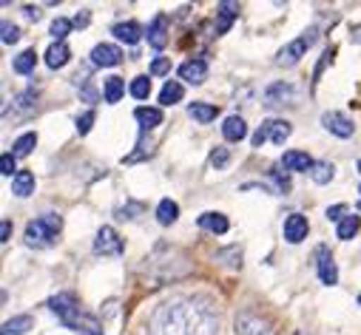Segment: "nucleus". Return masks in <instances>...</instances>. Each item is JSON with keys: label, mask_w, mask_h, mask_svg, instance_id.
<instances>
[{"label": "nucleus", "mask_w": 361, "mask_h": 335, "mask_svg": "<svg viewBox=\"0 0 361 335\" xmlns=\"http://www.w3.org/2000/svg\"><path fill=\"white\" fill-rule=\"evenodd\" d=\"M219 315L208 298L173 296L148 318V335H216Z\"/></svg>", "instance_id": "f257e3e1"}, {"label": "nucleus", "mask_w": 361, "mask_h": 335, "mask_svg": "<svg viewBox=\"0 0 361 335\" xmlns=\"http://www.w3.org/2000/svg\"><path fill=\"white\" fill-rule=\"evenodd\" d=\"M49 307H51V312H54L68 329L82 332V335H103V324H100L94 315H88V312L77 304V298H74L71 293H60V296L49 298Z\"/></svg>", "instance_id": "f03ea898"}, {"label": "nucleus", "mask_w": 361, "mask_h": 335, "mask_svg": "<svg viewBox=\"0 0 361 335\" xmlns=\"http://www.w3.org/2000/svg\"><path fill=\"white\" fill-rule=\"evenodd\" d=\"M60 230H63V219L57 213H43L40 219L26 225V241L37 244V247H46V244H51L57 239Z\"/></svg>", "instance_id": "7ed1b4c3"}, {"label": "nucleus", "mask_w": 361, "mask_h": 335, "mask_svg": "<svg viewBox=\"0 0 361 335\" xmlns=\"http://www.w3.org/2000/svg\"><path fill=\"white\" fill-rule=\"evenodd\" d=\"M290 122H285V120H267V122H262L259 128H256V134H253V148H262L264 142H276V145H285V139L290 137Z\"/></svg>", "instance_id": "20e7f679"}, {"label": "nucleus", "mask_w": 361, "mask_h": 335, "mask_svg": "<svg viewBox=\"0 0 361 335\" xmlns=\"http://www.w3.org/2000/svg\"><path fill=\"white\" fill-rule=\"evenodd\" d=\"M316 37H319V34H316V29H307L299 40H293L290 46H285V49L279 51V60H276V63H279V65H296V63L305 57V51L316 43Z\"/></svg>", "instance_id": "39448f33"}, {"label": "nucleus", "mask_w": 361, "mask_h": 335, "mask_svg": "<svg viewBox=\"0 0 361 335\" xmlns=\"http://www.w3.org/2000/svg\"><path fill=\"white\" fill-rule=\"evenodd\" d=\"M123 250H126V244L117 236V230L114 227H100V233L94 239V253L97 256H120Z\"/></svg>", "instance_id": "423d86ee"}, {"label": "nucleus", "mask_w": 361, "mask_h": 335, "mask_svg": "<svg viewBox=\"0 0 361 335\" xmlns=\"http://www.w3.org/2000/svg\"><path fill=\"white\" fill-rule=\"evenodd\" d=\"M322 125H324L330 134L341 137V139H350L353 131H355L353 120H350L347 114H341V111H327V114H322Z\"/></svg>", "instance_id": "0eeeda50"}, {"label": "nucleus", "mask_w": 361, "mask_h": 335, "mask_svg": "<svg viewBox=\"0 0 361 335\" xmlns=\"http://www.w3.org/2000/svg\"><path fill=\"white\" fill-rule=\"evenodd\" d=\"M236 335H274V329H270V324L262 321L259 315L242 312V315L236 318Z\"/></svg>", "instance_id": "6e6552de"}, {"label": "nucleus", "mask_w": 361, "mask_h": 335, "mask_svg": "<svg viewBox=\"0 0 361 335\" xmlns=\"http://www.w3.org/2000/svg\"><path fill=\"white\" fill-rule=\"evenodd\" d=\"M92 63H94V65H100V68L120 65V63H123V51H120V46L100 43V46H94V51H92Z\"/></svg>", "instance_id": "1a4fd4ad"}, {"label": "nucleus", "mask_w": 361, "mask_h": 335, "mask_svg": "<svg viewBox=\"0 0 361 335\" xmlns=\"http://www.w3.org/2000/svg\"><path fill=\"white\" fill-rule=\"evenodd\" d=\"M316 270H319V279H322V284H336L338 282V270H336V262H333V256H330V250L327 247H319L316 250Z\"/></svg>", "instance_id": "9d476101"}, {"label": "nucleus", "mask_w": 361, "mask_h": 335, "mask_svg": "<svg viewBox=\"0 0 361 335\" xmlns=\"http://www.w3.org/2000/svg\"><path fill=\"white\" fill-rule=\"evenodd\" d=\"M179 77H183L185 82H191V86H200V82L208 80V63L200 60V57H194V60L179 65Z\"/></svg>", "instance_id": "9b49d317"}, {"label": "nucleus", "mask_w": 361, "mask_h": 335, "mask_svg": "<svg viewBox=\"0 0 361 335\" xmlns=\"http://www.w3.org/2000/svg\"><path fill=\"white\" fill-rule=\"evenodd\" d=\"M148 46L151 49H157V51H162L165 46H168V18L165 15H157L154 18V23L148 26Z\"/></svg>", "instance_id": "f8f14e48"}, {"label": "nucleus", "mask_w": 361, "mask_h": 335, "mask_svg": "<svg viewBox=\"0 0 361 335\" xmlns=\"http://www.w3.org/2000/svg\"><path fill=\"white\" fill-rule=\"evenodd\" d=\"M307 219L302 216V213H290L288 219H285V239L290 241V244H299L302 239H307Z\"/></svg>", "instance_id": "ddd939ff"}, {"label": "nucleus", "mask_w": 361, "mask_h": 335, "mask_svg": "<svg viewBox=\"0 0 361 335\" xmlns=\"http://www.w3.org/2000/svg\"><path fill=\"white\" fill-rule=\"evenodd\" d=\"M282 165H285V171H305V174H310V168L316 165L305 151H288L285 156H282Z\"/></svg>", "instance_id": "4468645a"}, {"label": "nucleus", "mask_w": 361, "mask_h": 335, "mask_svg": "<svg viewBox=\"0 0 361 335\" xmlns=\"http://www.w3.org/2000/svg\"><path fill=\"white\" fill-rule=\"evenodd\" d=\"M264 100H267V106H285V100H290V106H296V89L279 82V86H270L264 91Z\"/></svg>", "instance_id": "2eb2a0df"}, {"label": "nucleus", "mask_w": 361, "mask_h": 335, "mask_svg": "<svg viewBox=\"0 0 361 335\" xmlns=\"http://www.w3.org/2000/svg\"><path fill=\"white\" fill-rule=\"evenodd\" d=\"M236 15H239L236 4H219V9H216V34H225L233 26Z\"/></svg>", "instance_id": "dca6fc26"}, {"label": "nucleus", "mask_w": 361, "mask_h": 335, "mask_svg": "<svg viewBox=\"0 0 361 335\" xmlns=\"http://www.w3.org/2000/svg\"><path fill=\"white\" fill-rule=\"evenodd\" d=\"M111 34H114L117 40H123L126 46H134V43L142 37V29H140V23L128 20V23H117V26L111 29Z\"/></svg>", "instance_id": "f3484780"}, {"label": "nucleus", "mask_w": 361, "mask_h": 335, "mask_svg": "<svg viewBox=\"0 0 361 335\" xmlns=\"http://www.w3.org/2000/svg\"><path fill=\"white\" fill-rule=\"evenodd\" d=\"M68 60H71V49L66 43H51L49 46V51H46V65L49 68H63Z\"/></svg>", "instance_id": "a211bd4d"}, {"label": "nucleus", "mask_w": 361, "mask_h": 335, "mask_svg": "<svg viewBox=\"0 0 361 335\" xmlns=\"http://www.w3.org/2000/svg\"><path fill=\"white\" fill-rule=\"evenodd\" d=\"M222 134H225V139L228 142H242L245 137H247V125H245V120L242 117H228L225 120V125H222Z\"/></svg>", "instance_id": "6ab92c4d"}, {"label": "nucleus", "mask_w": 361, "mask_h": 335, "mask_svg": "<svg viewBox=\"0 0 361 335\" xmlns=\"http://www.w3.org/2000/svg\"><path fill=\"white\" fill-rule=\"evenodd\" d=\"M183 97H185V89H183V82H176V80H168L162 86V91H159V103L162 106H173Z\"/></svg>", "instance_id": "aec40b11"}, {"label": "nucleus", "mask_w": 361, "mask_h": 335, "mask_svg": "<svg viewBox=\"0 0 361 335\" xmlns=\"http://www.w3.org/2000/svg\"><path fill=\"white\" fill-rule=\"evenodd\" d=\"M200 227H202V230H211V233H228L231 222H228V216H222V213H202V216H200Z\"/></svg>", "instance_id": "412c9836"}, {"label": "nucleus", "mask_w": 361, "mask_h": 335, "mask_svg": "<svg viewBox=\"0 0 361 335\" xmlns=\"http://www.w3.org/2000/svg\"><path fill=\"white\" fill-rule=\"evenodd\" d=\"M12 194H15V196H29V194H35V174L20 171V174L12 179Z\"/></svg>", "instance_id": "4be33fe9"}, {"label": "nucleus", "mask_w": 361, "mask_h": 335, "mask_svg": "<svg viewBox=\"0 0 361 335\" xmlns=\"http://www.w3.org/2000/svg\"><path fill=\"white\" fill-rule=\"evenodd\" d=\"M188 114L197 120V122H211V120H216V106H211V103H191L188 106Z\"/></svg>", "instance_id": "5701e85b"}, {"label": "nucleus", "mask_w": 361, "mask_h": 335, "mask_svg": "<svg viewBox=\"0 0 361 335\" xmlns=\"http://www.w3.org/2000/svg\"><path fill=\"white\" fill-rule=\"evenodd\" d=\"M134 117H137V122L142 125V128H157V125H162V111L159 108H137L134 111Z\"/></svg>", "instance_id": "b1692460"}, {"label": "nucleus", "mask_w": 361, "mask_h": 335, "mask_svg": "<svg viewBox=\"0 0 361 335\" xmlns=\"http://www.w3.org/2000/svg\"><path fill=\"white\" fill-rule=\"evenodd\" d=\"M176 216H179V205H176V202L162 199V202L157 205V222H159V225H173Z\"/></svg>", "instance_id": "393cba45"}, {"label": "nucleus", "mask_w": 361, "mask_h": 335, "mask_svg": "<svg viewBox=\"0 0 361 335\" xmlns=\"http://www.w3.org/2000/svg\"><path fill=\"white\" fill-rule=\"evenodd\" d=\"M35 65H37V51H35V49H26V51H20V54L15 57V71H18V74H32Z\"/></svg>", "instance_id": "a878e982"}, {"label": "nucleus", "mask_w": 361, "mask_h": 335, "mask_svg": "<svg viewBox=\"0 0 361 335\" xmlns=\"http://www.w3.org/2000/svg\"><path fill=\"white\" fill-rule=\"evenodd\" d=\"M358 227H361V219H358L355 213H350V216H344V219L338 222L336 236H338V239H344V241H350V239L358 233Z\"/></svg>", "instance_id": "bb28decb"}, {"label": "nucleus", "mask_w": 361, "mask_h": 335, "mask_svg": "<svg viewBox=\"0 0 361 335\" xmlns=\"http://www.w3.org/2000/svg\"><path fill=\"white\" fill-rule=\"evenodd\" d=\"M103 94H106V103H120V97L126 94V82L120 77H109Z\"/></svg>", "instance_id": "cd10ccee"}, {"label": "nucleus", "mask_w": 361, "mask_h": 335, "mask_svg": "<svg viewBox=\"0 0 361 335\" xmlns=\"http://www.w3.org/2000/svg\"><path fill=\"white\" fill-rule=\"evenodd\" d=\"M26 329H32V315H18V318L6 321L0 332H4V335H23Z\"/></svg>", "instance_id": "c85d7f7f"}, {"label": "nucleus", "mask_w": 361, "mask_h": 335, "mask_svg": "<svg viewBox=\"0 0 361 335\" xmlns=\"http://www.w3.org/2000/svg\"><path fill=\"white\" fill-rule=\"evenodd\" d=\"M333 171H336V168H333L330 162H316V165L310 168V179L319 182V185H327V182L333 179Z\"/></svg>", "instance_id": "c756f323"}, {"label": "nucleus", "mask_w": 361, "mask_h": 335, "mask_svg": "<svg viewBox=\"0 0 361 335\" xmlns=\"http://www.w3.org/2000/svg\"><path fill=\"white\" fill-rule=\"evenodd\" d=\"M35 145H37V134H23V137H18V139H15L12 153H15V156H29Z\"/></svg>", "instance_id": "7c9ffc66"}, {"label": "nucleus", "mask_w": 361, "mask_h": 335, "mask_svg": "<svg viewBox=\"0 0 361 335\" xmlns=\"http://www.w3.org/2000/svg\"><path fill=\"white\" fill-rule=\"evenodd\" d=\"M128 91H131V97H137V100H148V94H151V80H148V77H134Z\"/></svg>", "instance_id": "2f4dec72"}, {"label": "nucleus", "mask_w": 361, "mask_h": 335, "mask_svg": "<svg viewBox=\"0 0 361 335\" xmlns=\"http://www.w3.org/2000/svg\"><path fill=\"white\" fill-rule=\"evenodd\" d=\"M15 159H18L15 153H4V156H0V174H4V177H12V179H15V177L20 174L18 168H15Z\"/></svg>", "instance_id": "473e14b6"}, {"label": "nucleus", "mask_w": 361, "mask_h": 335, "mask_svg": "<svg viewBox=\"0 0 361 335\" xmlns=\"http://www.w3.org/2000/svg\"><path fill=\"white\" fill-rule=\"evenodd\" d=\"M71 26H74L71 20H66V18H57V20L51 23V34H54V40H57V43H63V37L71 32Z\"/></svg>", "instance_id": "72a5a7b5"}, {"label": "nucleus", "mask_w": 361, "mask_h": 335, "mask_svg": "<svg viewBox=\"0 0 361 335\" xmlns=\"http://www.w3.org/2000/svg\"><path fill=\"white\" fill-rule=\"evenodd\" d=\"M0 32H4V43H6V46H12V43H18V40H20V29H18L15 23H9V20H4Z\"/></svg>", "instance_id": "f704fd0d"}, {"label": "nucleus", "mask_w": 361, "mask_h": 335, "mask_svg": "<svg viewBox=\"0 0 361 335\" xmlns=\"http://www.w3.org/2000/svg\"><path fill=\"white\" fill-rule=\"evenodd\" d=\"M92 125H94V111H85L82 117H77V131L80 134H88V131H92Z\"/></svg>", "instance_id": "c9c22d12"}, {"label": "nucleus", "mask_w": 361, "mask_h": 335, "mask_svg": "<svg viewBox=\"0 0 361 335\" xmlns=\"http://www.w3.org/2000/svg\"><path fill=\"white\" fill-rule=\"evenodd\" d=\"M228 159H231L228 148H216V151L211 153V165H214V168H225V165H228Z\"/></svg>", "instance_id": "e433bc0d"}, {"label": "nucleus", "mask_w": 361, "mask_h": 335, "mask_svg": "<svg viewBox=\"0 0 361 335\" xmlns=\"http://www.w3.org/2000/svg\"><path fill=\"white\" fill-rule=\"evenodd\" d=\"M171 71V60H165V57H157L154 63H151V74H168Z\"/></svg>", "instance_id": "4c0bfd02"}, {"label": "nucleus", "mask_w": 361, "mask_h": 335, "mask_svg": "<svg viewBox=\"0 0 361 335\" xmlns=\"http://www.w3.org/2000/svg\"><path fill=\"white\" fill-rule=\"evenodd\" d=\"M88 20H92V15H88V9H82L71 23H74V26H80V29H85V26H88Z\"/></svg>", "instance_id": "58836bf2"}, {"label": "nucleus", "mask_w": 361, "mask_h": 335, "mask_svg": "<svg viewBox=\"0 0 361 335\" xmlns=\"http://www.w3.org/2000/svg\"><path fill=\"white\" fill-rule=\"evenodd\" d=\"M9 236H12V222L4 219V225H0V241H9Z\"/></svg>", "instance_id": "ea45409f"}, {"label": "nucleus", "mask_w": 361, "mask_h": 335, "mask_svg": "<svg viewBox=\"0 0 361 335\" xmlns=\"http://www.w3.org/2000/svg\"><path fill=\"white\" fill-rule=\"evenodd\" d=\"M344 210H347L344 205H333V208H327V219H341Z\"/></svg>", "instance_id": "a19ab883"}, {"label": "nucleus", "mask_w": 361, "mask_h": 335, "mask_svg": "<svg viewBox=\"0 0 361 335\" xmlns=\"http://www.w3.org/2000/svg\"><path fill=\"white\" fill-rule=\"evenodd\" d=\"M274 179H276V185H279V191H288V188H290V182H288V177H282L279 171H274Z\"/></svg>", "instance_id": "79ce46f5"}, {"label": "nucleus", "mask_w": 361, "mask_h": 335, "mask_svg": "<svg viewBox=\"0 0 361 335\" xmlns=\"http://www.w3.org/2000/svg\"><path fill=\"white\" fill-rule=\"evenodd\" d=\"M23 15H26L29 20H40V9H37V6H26Z\"/></svg>", "instance_id": "37998d69"}, {"label": "nucleus", "mask_w": 361, "mask_h": 335, "mask_svg": "<svg viewBox=\"0 0 361 335\" xmlns=\"http://www.w3.org/2000/svg\"><path fill=\"white\" fill-rule=\"evenodd\" d=\"M358 171H361V162H358Z\"/></svg>", "instance_id": "c03bdc74"}, {"label": "nucleus", "mask_w": 361, "mask_h": 335, "mask_svg": "<svg viewBox=\"0 0 361 335\" xmlns=\"http://www.w3.org/2000/svg\"><path fill=\"white\" fill-rule=\"evenodd\" d=\"M358 210H361V202H358Z\"/></svg>", "instance_id": "a18cd8bd"}, {"label": "nucleus", "mask_w": 361, "mask_h": 335, "mask_svg": "<svg viewBox=\"0 0 361 335\" xmlns=\"http://www.w3.org/2000/svg\"><path fill=\"white\" fill-rule=\"evenodd\" d=\"M296 335H305V332H296Z\"/></svg>", "instance_id": "49530a36"}, {"label": "nucleus", "mask_w": 361, "mask_h": 335, "mask_svg": "<svg viewBox=\"0 0 361 335\" xmlns=\"http://www.w3.org/2000/svg\"><path fill=\"white\" fill-rule=\"evenodd\" d=\"M358 304H361V296H358Z\"/></svg>", "instance_id": "de8ad7c7"}, {"label": "nucleus", "mask_w": 361, "mask_h": 335, "mask_svg": "<svg viewBox=\"0 0 361 335\" xmlns=\"http://www.w3.org/2000/svg\"><path fill=\"white\" fill-rule=\"evenodd\" d=\"M358 194H361V188H358Z\"/></svg>", "instance_id": "09e8293b"}]
</instances>
